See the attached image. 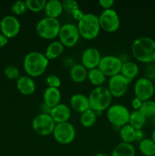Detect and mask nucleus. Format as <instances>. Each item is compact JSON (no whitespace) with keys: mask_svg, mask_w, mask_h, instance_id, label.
<instances>
[{"mask_svg":"<svg viewBox=\"0 0 155 156\" xmlns=\"http://www.w3.org/2000/svg\"><path fill=\"white\" fill-rule=\"evenodd\" d=\"M132 53L137 60L150 63L155 60V41L150 37L136 38L132 45Z\"/></svg>","mask_w":155,"mask_h":156,"instance_id":"1","label":"nucleus"},{"mask_svg":"<svg viewBox=\"0 0 155 156\" xmlns=\"http://www.w3.org/2000/svg\"><path fill=\"white\" fill-rule=\"evenodd\" d=\"M49 60L44 53L31 51L27 53L23 61V67L30 77H38L43 74L49 65Z\"/></svg>","mask_w":155,"mask_h":156,"instance_id":"2","label":"nucleus"},{"mask_svg":"<svg viewBox=\"0 0 155 156\" xmlns=\"http://www.w3.org/2000/svg\"><path fill=\"white\" fill-rule=\"evenodd\" d=\"M78 29L80 36L85 40H94L100 30L99 17L93 13H84L78 21Z\"/></svg>","mask_w":155,"mask_h":156,"instance_id":"3","label":"nucleus"},{"mask_svg":"<svg viewBox=\"0 0 155 156\" xmlns=\"http://www.w3.org/2000/svg\"><path fill=\"white\" fill-rule=\"evenodd\" d=\"M88 99L91 109L96 113H100L109 108L112 96L107 87L98 86L91 91Z\"/></svg>","mask_w":155,"mask_h":156,"instance_id":"4","label":"nucleus"},{"mask_svg":"<svg viewBox=\"0 0 155 156\" xmlns=\"http://www.w3.org/2000/svg\"><path fill=\"white\" fill-rule=\"evenodd\" d=\"M61 26L58 18L45 17L36 23L35 30L41 38L52 40L58 37Z\"/></svg>","mask_w":155,"mask_h":156,"instance_id":"5","label":"nucleus"},{"mask_svg":"<svg viewBox=\"0 0 155 156\" xmlns=\"http://www.w3.org/2000/svg\"><path fill=\"white\" fill-rule=\"evenodd\" d=\"M130 112L126 106L115 104L109 106L106 111V117L113 126L120 128L129 123Z\"/></svg>","mask_w":155,"mask_h":156,"instance_id":"6","label":"nucleus"},{"mask_svg":"<svg viewBox=\"0 0 155 156\" xmlns=\"http://www.w3.org/2000/svg\"><path fill=\"white\" fill-rule=\"evenodd\" d=\"M56 122L53 120L50 114H40L33 117L32 120V128L36 134L42 136L53 134L56 126Z\"/></svg>","mask_w":155,"mask_h":156,"instance_id":"7","label":"nucleus"},{"mask_svg":"<svg viewBox=\"0 0 155 156\" xmlns=\"http://www.w3.org/2000/svg\"><path fill=\"white\" fill-rule=\"evenodd\" d=\"M53 135L56 142L62 145H68L75 139L76 130L74 126L68 121L56 123Z\"/></svg>","mask_w":155,"mask_h":156,"instance_id":"8","label":"nucleus"},{"mask_svg":"<svg viewBox=\"0 0 155 156\" xmlns=\"http://www.w3.org/2000/svg\"><path fill=\"white\" fill-rule=\"evenodd\" d=\"M122 61L118 56L106 55L102 56L97 68L107 77H112L121 72Z\"/></svg>","mask_w":155,"mask_h":156,"instance_id":"9","label":"nucleus"},{"mask_svg":"<svg viewBox=\"0 0 155 156\" xmlns=\"http://www.w3.org/2000/svg\"><path fill=\"white\" fill-rule=\"evenodd\" d=\"M98 17L100 28L105 31L112 33L119 28L120 18L118 13L114 9H105Z\"/></svg>","mask_w":155,"mask_h":156,"instance_id":"10","label":"nucleus"},{"mask_svg":"<svg viewBox=\"0 0 155 156\" xmlns=\"http://www.w3.org/2000/svg\"><path fill=\"white\" fill-rule=\"evenodd\" d=\"M58 37L64 47H72L77 44L81 36L76 24L67 23L61 26Z\"/></svg>","mask_w":155,"mask_h":156,"instance_id":"11","label":"nucleus"},{"mask_svg":"<svg viewBox=\"0 0 155 156\" xmlns=\"http://www.w3.org/2000/svg\"><path fill=\"white\" fill-rule=\"evenodd\" d=\"M130 80L119 74L109 77L107 88L110 91L112 97L120 98L127 92Z\"/></svg>","mask_w":155,"mask_h":156,"instance_id":"12","label":"nucleus"},{"mask_svg":"<svg viewBox=\"0 0 155 156\" xmlns=\"http://www.w3.org/2000/svg\"><path fill=\"white\" fill-rule=\"evenodd\" d=\"M154 85L153 82L144 77L138 79L134 85L135 98H138L142 101L150 100L154 94Z\"/></svg>","mask_w":155,"mask_h":156,"instance_id":"13","label":"nucleus"},{"mask_svg":"<svg viewBox=\"0 0 155 156\" xmlns=\"http://www.w3.org/2000/svg\"><path fill=\"white\" fill-rule=\"evenodd\" d=\"M0 30L8 39L13 38L20 32L21 23L14 15H5L0 21Z\"/></svg>","mask_w":155,"mask_h":156,"instance_id":"14","label":"nucleus"},{"mask_svg":"<svg viewBox=\"0 0 155 156\" xmlns=\"http://www.w3.org/2000/svg\"><path fill=\"white\" fill-rule=\"evenodd\" d=\"M101 57V54L97 48L88 47L84 50L81 55L82 65L89 70L97 68Z\"/></svg>","mask_w":155,"mask_h":156,"instance_id":"15","label":"nucleus"},{"mask_svg":"<svg viewBox=\"0 0 155 156\" xmlns=\"http://www.w3.org/2000/svg\"><path fill=\"white\" fill-rule=\"evenodd\" d=\"M71 109L65 104H59L53 108L50 111V116L56 123H61L68 122L71 117Z\"/></svg>","mask_w":155,"mask_h":156,"instance_id":"16","label":"nucleus"},{"mask_svg":"<svg viewBox=\"0 0 155 156\" xmlns=\"http://www.w3.org/2000/svg\"><path fill=\"white\" fill-rule=\"evenodd\" d=\"M16 86L20 93L24 95H30L36 91V84L34 80L28 76H20L17 79Z\"/></svg>","mask_w":155,"mask_h":156,"instance_id":"17","label":"nucleus"},{"mask_svg":"<svg viewBox=\"0 0 155 156\" xmlns=\"http://www.w3.org/2000/svg\"><path fill=\"white\" fill-rule=\"evenodd\" d=\"M70 105L74 111L81 114L91 108L88 97L81 93H77L71 96L70 98Z\"/></svg>","mask_w":155,"mask_h":156,"instance_id":"18","label":"nucleus"},{"mask_svg":"<svg viewBox=\"0 0 155 156\" xmlns=\"http://www.w3.org/2000/svg\"><path fill=\"white\" fill-rule=\"evenodd\" d=\"M61 92L59 88L47 87L43 93V104L53 108L60 104Z\"/></svg>","mask_w":155,"mask_h":156,"instance_id":"19","label":"nucleus"},{"mask_svg":"<svg viewBox=\"0 0 155 156\" xmlns=\"http://www.w3.org/2000/svg\"><path fill=\"white\" fill-rule=\"evenodd\" d=\"M43 10L46 17L53 18H57L64 11L62 2L59 0L46 1Z\"/></svg>","mask_w":155,"mask_h":156,"instance_id":"20","label":"nucleus"},{"mask_svg":"<svg viewBox=\"0 0 155 156\" xmlns=\"http://www.w3.org/2000/svg\"><path fill=\"white\" fill-rule=\"evenodd\" d=\"M88 70L82 64H75L70 69V78L77 83H81L88 78Z\"/></svg>","mask_w":155,"mask_h":156,"instance_id":"21","label":"nucleus"},{"mask_svg":"<svg viewBox=\"0 0 155 156\" xmlns=\"http://www.w3.org/2000/svg\"><path fill=\"white\" fill-rule=\"evenodd\" d=\"M64 47H65L59 41H53L47 46L44 55L49 60L55 59L62 55V53H63Z\"/></svg>","mask_w":155,"mask_h":156,"instance_id":"22","label":"nucleus"},{"mask_svg":"<svg viewBox=\"0 0 155 156\" xmlns=\"http://www.w3.org/2000/svg\"><path fill=\"white\" fill-rule=\"evenodd\" d=\"M138 73H139V68L135 62L132 61H126L122 62L120 74L122 75L126 79L132 81L138 76Z\"/></svg>","mask_w":155,"mask_h":156,"instance_id":"23","label":"nucleus"},{"mask_svg":"<svg viewBox=\"0 0 155 156\" xmlns=\"http://www.w3.org/2000/svg\"><path fill=\"white\" fill-rule=\"evenodd\" d=\"M135 147L131 143H119L112 150L110 156H135Z\"/></svg>","mask_w":155,"mask_h":156,"instance_id":"24","label":"nucleus"},{"mask_svg":"<svg viewBox=\"0 0 155 156\" xmlns=\"http://www.w3.org/2000/svg\"><path fill=\"white\" fill-rule=\"evenodd\" d=\"M88 79L92 85L98 87L103 86L106 81V76L97 67L88 71Z\"/></svg>","mask_w":155,"mask_h":156,"instance_id":"25","label":"nucleus"},{"mask_svg":"<svg viewBox=\"0 0 155 156\" xmlns=\"http://www.w3.org/2000/svg\"><path fill=\"white\" fill-rule=\"evenodd\" d=\"M119 136L123 143H132L135 140L136 129L129 123L124 125L119 128Z\"/></svg>","mask_w":155,"mask_h":156,"instance_id":"26","label":"nucleus"},{"mask_svg":"<svg viewBox=\"0 0 155 156\" xmlns=\"http://www.w3.org/2000/svg\"><path fill=\"white\" fill-rule=\"evenodd\" d=\"M147 118L139 111H133L130 113L129 124L133 126L135 129H141L146 123Z\"/></svg>","mask_w":155,"mask_h":156,"instance_id":"27","label":"nucleus"},{"mask_svg":"<svg viewBox=\"0 0 155 156\" xmlns=\"http://www.w3.org/2000/svg\"><path fill=\"white\" fill-rule=\"evenodd\" d=\"M97 113L92 109H88V111H84V113L81 114L80 117V123L84 127H91L95 124L97 121Z\"/></svg>","mask_w":155,"mask_h":156,"instance_id":"28","label":"nucleus"},{"mask_svg":"<svg viewBox=\"0 0 155 156\" xmlns=\"http://www.w3.org/2000/svg\"><path fill=\"white\" fill-rule=\"evenodd\" d=\"M139 150L142 155L145 156L155 155V143L151 139L144 138L139 142Z\"/></svg>","mask_w":155,"mask_h":156,"instance_id":"29","label":"nucleus"},{"mask_svg":"<svg viewBox=\"0 0 155 156\" xmlns=\"http://www.w3.org/2000/svg\"><path fill=\"white\" fill-rule=\"evenodd\" d=\"M146 118L152 117L155 115V101L152 100L144 101L141 104L140 109L138 110Z\"/></svg>","mask_w":155,"mask_h":156,"instance_id":"30","label":"nucleus"},{"mask_svg":"<svg viewBox=\"0 0 155 156\" xmlns=\"http://www.w3.org/2000/svg\"><path fill=\"white\" fill-rule=\"evenodd\" d=\"M25 2L27 9L31 12H38L44 9L46 1V0H27Z\"/></svg>","mask_w":155,"mask_h":156,"instance_id":"31","label":"nucleus"},{"mask_svg":"<svg viewBox=\"0 0 155 156\" xmlns=\"http://www.w3.org/2000/svg\"><path fill=\"white\" fill-rule=\"evenodd\" d=\"M11 9H12V12H13L15 15H21L27 12V7L25 2L20 1L19 0V1L15 2L12 4Z\"/></svg>","mask_w":155,"mask_h":156,"instance_id":"32","label":"nucleus"},{"mask_svg":"<svg viewBox=\"0 0 155 156\" xmlns=\"http://www.w3.org/2000/svg\"><path fill=\"white\" fill-rule=\"evenodd\" d=\"M63 10L72 15L75 11L79 9L78 3L75 0H64L62 2Z\"/></svg>","mask_w":155,"mask_h":156,"instance_id":"33","label":"nucleus"},{"mask_svg":"<svg viewBox=\"0 0 155 156\" xmlns=\"http://www.w3.org/2000/svg\"><path fill=\"white\" fill-rule=\"evenodd\" d=\"M5 75L6 77L11 80L18 79L20 77L19 69L15 66H9L5 69Z\"/></svg>","mask_w":155,"mask_h":156,"instance_id":"34","label":"nucleus"},{"mask_svg":"<svg viewBox=\"0 0 155 156\" xmlns=\"http://www.w3.org/2000/svg\"><path fill=\"white\" fill-rule=\"evenodd\" d=\"M46 84L48 85V87H50V88H59L60 87L61 83V79L60 78L58 77L56 75L50 74L48 75V76L46 77Z\"/></svg>","mask_w":155,"mask_h":156,"instance_id":"35","label":"nucleus"},{"mask_svg":"<svg viewBox=\"0 0 155 156\" xmlns=\"http://www.w3.org/2000/svg\"><path fill=\"white\" fill-rule=\"evenodd\" d=\"M144 78L149 79L152 82L155 79V66L151 65V64H148L145 66L144 69Z\"/></svg>","mask_w":155,"mask_h":156,"instance_id":"36","label":"nucleus"},{"mask_svg":"<svg viewBox=\"0 0 155 156\" xmlns=\"http://www.w3.org/2000/svg\"><path fill=\"white\" fill-rule=\"evenodd\" d=\"M99 4L105 10V9H112V6L114 4V1L113 0H100Z\"/></svg>","mask_w":155,"mask_h":156,"instance_id":"37","label":"nucleus"},{"mask_svg":"<svg viewBox=\"0 0 155 156\" xmlns=\"http://www.w3.org/2000/svg\"><path fill=\"white\" fill-rule=\"evenodd\" d=\"M142 101L138 99V98H134L133 100L132 101V106L135 111H138L140 109L141 106V104H142Z\"/></svg>","mask_w":155,"mask_h":156,"instance_id":"38","label":"nucleus"},{"mask_svg":"<svg viewBox=\"0 0 155 156\" xmlns=\"http://www.w3.org/2000/svg\"><path fill=\"white\" fill-rule=\"evenodd\" d=\"M8 42H9V39L4 34L0 33V48L5 47L8 44Z\"/></svg>","mask_w":155,"mask_h":156,"instance_id":"39","label":"nucleus"},{"mask_svg":"<svg viewBox=\"0 0 155 156\" xmlns=\"http://www.w3.org/2000/svg\"><path fill=\"white\" fill-rule=\"evenodd\" d=\"M84 12H82L81 10L80 9H78L77 11H75V12H74V13L72 14V16H73V18H74V19H76V20H78V21L79 19H80L81 18L82 16H83L84 15Z\"/></svg>","mask_w":155,"mask_h":156,"instance_id":"40","label":"nucleus"},{"mask_svg":"<svg viewBox=\"0 0 155 156\" xmlns=\"http://www.w3.org/2000/svg\"><path fill=\"white\" fill-rule=\"evenodd\" d=\"M144 139V132L142 129H136V136H135V140L137 141H141Z\"/></svg>","mask_w":155,"mask_h":156,"instance_id":"41","label":"nucleus"},{"mask_svg":"<svg viewBox=\"0 0 155 156\" xmlns=\"http://www.w3.org/2000/svg\"><path fill=\"white\" fill-rule=\"evenodd\" d=\"M151 140H153V141L155 143V128H154V129H153V132H152Z\"/></svg>","mask_w":155,"mask_h":156,"instance_id":"42","label":"nucleus"},{"mask_svg":"<svg viewBox=\"0 0 155 156\" xmlns=\"http://www.w3.org/2000/svg\"><path fill=\"white\" fill-rule=\"evenodd\" d=\"M94 156H109L107 154H105V153H102V152H100V153H97L95 154Z\"/></svg>","mask_w":155,"mask_h":156,"instance_id":"43","label":"nucleus"},{"mask_svg":"<svg viewBox=\"0 0 155 156\" xmlns=\"http://www.w3.org/2000/svg\"><path fill=\"white\" fill-rule=\"evenodd\" d=\"M154 91H155V85H154Z\"/></svg>","mask_w":155,"mask_h":156,"instance_id":"44","label":"nucleus"},{"mask_svg":"<svg viewBox=\"0 0 155 156\" xmlns=\"http://www.w3.org/2000/svg\"><path fill=\"white\" fill-rule=\"evenodd\" d=\"M154 156H155V155H154Z\"/></svg>","mask_w":155,"mask_h":156,"instance_id":"45","label":"nucleus"}]
</instances>
